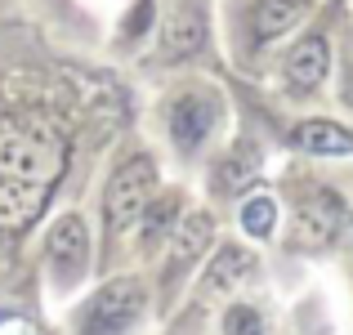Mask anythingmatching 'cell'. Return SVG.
Segmentation results:
<instances>
[{"label":"cell","instance_id":"6da1fadb","mask_svg":"<svg viewBox=\"0 0 353 335\" xmlns=\"http://www.w3.org/2000/svg\"><path fill=\"white\" fill-rule=\"evenodd\" d=\"M161 156L152 148L134 143L112 152V161L103 165L94 188V241H99V273H121L130 268V237H134L143 210L152 206V197L161 192Z\"/></svg>","mask_w":353,"mask_h":335},{"label":"cell","instance_id":"7a4b0ae2","mask_svg":"<svg viewBox=\"0 0 353 335\" xmlns=\"http://www.w3.org/2000/svg\"><path fill=\"white\" fill-rule=\"evenodd\" d=\"M99 277V241L94 219L81 206H63L59 215L41 228L36 241V286H41V309L63 313L90 282Z\"/></svg>","mask_w":353,"mask_h":335},{"label":"cell","instance_id":"3957f363","mask_svg":"<svg viewBox=\"0 0 353 335\" xmlns=\"http://www.w3.org/2000/svg\"><path fill=\"white\" fill-rule=\"evenodd\" d=\"M54 327L59 335H152V286L139 268L99 273L68 309L54 313Z\"/></svg>","mask_w":353,"mask_h":335},{"label":"cell","instance_id":"277c9868","mask_svg":"<svg viewBox=\"0 0 353 335\" xmlns=\"http://www.w3.org/2000/svg\"><path fill=\"white\" fill-rule=\"evenodd\" d=\"M219 241V219L206 206H188V215L179 219V228L170 232V241L161 246V255L143 268L148 286H152V309H157V327L179 309L183 291L192 286L197 268L206 264V255Z\"/></svg>","mask_w":353,"mask_h":335},{"label":"cell","instance_id":"5b68a950","mask_svg":"<svg viewBox=\"0 0 353 335\" xmlns=\"http://www.w3.org/2000/svg\"><path fill=\"white\" fill-rule=\"evenodd\" d=\"M224 121H228L224 90H215L210 81H179V85L161 99V108H157V125H161L165 148H170V156L183 161V165H192L215 143Z\"/></svg>","mask_w":353,"mask_h":335},{"label":"cell","instance_id":"8992f818","mask_svg":"<svg viewBox=\"0 0 353 335\" xmlns=\"http://www.w3.org/2000/svg\"><path fill=\"white\" fill-rule=\"evenodd\" d=\"M255 277H259L255 246H246V241H215V250H210L206 264L197 268L192 286L183 291L179 309H174L161 327H170V322H188V318H197L201 309H210V304L233 300V295H241Z\"/></svg>","mask_w":353,"mask_h":335},{"label":"cell","instance_id":"52a82bcc","mask_svg":"<svg viewBox=\"0 0 353 335\" xmlns=\"http://www.w3.org/2000/svg\"><path fill=\"white\" fill-rule=\"evenodd\" d=\"M188 206H192V197L179 188V183H161V192L152 197V206L143 210L134 237H130V268L143 273V268L161 255V246L170 241V232L179 228L183 215H188Z\"/></svg>","mask_w":353,"mask_h":335},{"label":"cell","instance_id":"ba28073f","mask_svg":"<svg viewBox=\"0 0 353 335\" xmlns=\"http://www.w3.org/2000/svg\"><path fill=\"white\" fill-rule=\"evenodd\" d=\"M345 228V201L331 188H309L291 210V246L295 250H327Z\"/></svg>","mask_w":353,"mask_h":335},{"label":"cell","instance_id":"9c48e42d","mask_svg":"<svg viewBox=\"0 0 353 335\" xmlns=\"http://www.w3.org/2000/svg\"><path fill=\"white\" fill-rule=\"evenodd\" d=\"M309 9H313V0H250L246 14H241V54L246 59L264 54L268 45L291 36Z\"/></svg>","mask_w":353,"mask_h":335},{"label":"cell","instance_id":"30bf717a","mask_svg":"<svg viewBox=\"0 0 353 335\" xmlns=\"http://www.w3.org/2000/svg\"><path fill=\"white\" fill-rule=\"evenodd\" d=\"M210 45V18L201 0H174L161 18V41H157V63L174 68V63L197 59Z\"/></svg>","mask_w":353,"mask_h":335},{"label":"cell","instance_id":"8fae6325","mask_svg":"<svg viewBox=\"0 0 353 335\" xmlns=\"http://www.w3.org/2000/svg\"><path fill=\"white\" fill-rule=\"evenodd\" d=\"M331 72V41L327 32H304L300 41L291 45V50L282 54V90L291 99H309L322 90V81H327Z\"/></svg>","mask_w":353,"mask_h":335},{"label":"cell","instance_id":"7c38bea8","mask_svg":"<svg viewBox=\"0 0 353 335\" xmlns=\"http://www.w3.org/2000/svg\"><path fill=\"white\" fill-rule=\"evenodd\" d=\"M255 174H259V148L241 139L210 165V197H241L255 183Z\"/></svg>","mask_w":353,"mask_h":335},{"label":"cell","instance_id":"4fadbf2b","mask_svg":"<svg viewBox=\"0 0 353 335\" xmlns=\"http://www.w3.org/2000/svg\"><path fill=\"white\" fill-rule=\"evenodd\" d=\"M291 143L309 156H353V130L331 116H309L291 125Z\"/></svg>","mask_w":353,"mask_h":335},{"label":"cell","instance_id":"5bb4252c","mask_svg":"<svg viewBox=\"0 0 353 335\" xmlns=\"http://www.w3.org/2000/svg\"><path fill=\"white\" fill-rule=\"evenodd\" d=\"M277 219H282V206H277L273 192L264 188H246L237 197V228L246 241H273Z\"/></svg>","mask_w":353,"mask_h":335},{"label":"cell","instance_id":"9a60e30c","mask_svg":"<svg viewBox=\"0 0 353 335\" xmlns=\"http://www.w3.org/2000/svg\"><path fill=\"white\" fill-rule=\"evenodd\" d=\"M219 335H268V318L255 300L246 295H233V300L219 304V318H215Z\"/></svg>","mask_w":353,"mask_h":335},{"label":"cell","instance_id":"2e32d148","mask_svg":"<svg viewBox=\"0 0 353 335\" xmlns=\"http://www.w3.org/2000/svg\"><path fill=\"white\" fill-rule=\"evenodd\" d=\"M157 23V0H130V9L121 14V27H117V45L121 50H134Z\"/></svg>","mask_w":353,"mask_h":335},{"label":"cell","instance_id":"e0dca14e","mask_svg":"<svg viewBox=\"0 0 353 335\" xmlns=\"http://www.w3.org/2000/svg\"><path fill=\"white\" fill-rule=\"evenodd\" d=\"M340 103L353 112V54H349V63H345V77H340Z\"/></svg>","mask_w":353,"mask_h":335},{"label":"cell","instance_id":"ac0fdd59","mask_svg":"<svg viewBox=\"0 0 353 335\" xmlns=\"http://www.w3.org/2000/svg\"><path fill=\"white\" fill-rule=\"evenodd\" d=\"M157 335H165V331H157Z\"/></svg>","mask_w":353,"mask_h":335}]
</instances>
